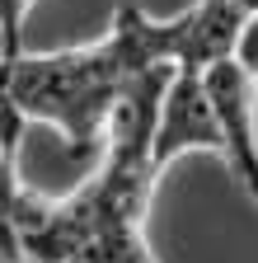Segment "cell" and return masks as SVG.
I'll return each instance as SVG.
<instances>
[{
  "label": "cell",
  "instance_id": "obj_1",
  "mask_svg": "<svg viewBox=\"0 0 258 263\" xmlns=\"http://www.w3.org/2000/svg\"><path fill=\"white\" fill-rule=\"evenodd\" d=\"M127 66L108 38L56 52H19L0 57V113H14L24 127L47 122L61 132L71 155L104 146V127L117 104Z\"/></svg>",
  "mask_w": 258,
  "mask_h": 263
},
{
  "label": "cell",
  "instance_id": "obj_2",
  "mask_svg": "<svg viewBox=\"0 0 258 263\" xmlns=\"http://www.w3.org/2000/svg\"><path fill=\"white\" fill-rule=\"evenodd\" d=\"M207 89L221 118V141H225L221 160L240 179V188L258 202V80L235 57H225L207 71Z\"/></svg>",
  "mask_w": 258,
  "mask_h": 263
},
{
  "label": "cell",
  "instance_id": "obj_3",
  "mask_svg": "<svg viewBox=\"0 0 258 263\" xmlns=\"http://www.w3.org/2000/svg\"><path fill=\"white\" fill-rule=\"evenodd\" d=\"M192 151H225L221 141V118L211 104V89H207V71H174L169 94H165V108H160V132H155V174L165 179L169 164L192 155Z\"/></svg>",
  "mask_w": 258,
  "mask_h": 263
},
{
  "label": "cell",
  "instance_id": "obj_4",
  "mask_svg": "<svg viewBox=\"0 0 258 263\" xmlns=\"http://www.w3.org/2000/svg\"><path fill=\"white\" fill-rule=\"evenodd\" d=\"M19 137H24V122L14 118V113H0V202H19V193L28 188L24 179H19Z\"/></svg>",
  "mask_w": 258,
  "mask_h": 263
},
{
  "label": "cell",
  "instance_id": "obj_5",
  "mask_svg": "<svg viewBox=\"0 0 258 263\" xmlns=\"http://www.w3.org/2000/svg\"><path fill=\"white\" fill-rule=\"evenodd\" d=\"M38 0H0V57H19L24 52V28Z\"/></svg>",
  "mask_w": 258,
  "mask_h": 263
},
{
  "label": "cell",
  "instance_id": "obj_6",
  "mask_svg": "<svg viewBox=\"0 0 258 263\" xmlns=\"http://www.w3.org/2000/svg\"><path fill=\"white\" fill-rule=\"evenodd\" d=\"M235 61L244 66V71L258 80V10L244 19V28H240V43H235Z\"/></svg>",
  "mask_w": 258,
  "mask_h": 263
},
{
  "label": "cell",
  "instance_id": "obj_7",
  "mask_svg": "<svg viewBox=\"0 0 258 263\" xmlns=\"http://www.w3.org/2000/svg\"><path fill=\"white\" fill-rule=\"evenodd\" d=\"M0 263H24V245H19V226L10 216V202H0Z\"/></svg>",
  "mask_w": 258,
  "mask_h": 263
},
{
  "label": "cell",
  "instance_id": "obj_8",
  "mask_svg": "<svg viewBox=\"0 0 258 263\" xmlns=\"http://www.w3.org/2000/svg\"><path fill=\"white\" fill-rule=\"evenodd\" d=\"M230 5H240V10H249V14H253V10H258V0H230Z\"/></svg>",
  "mask_w": 258,
  "mask_h": 263
}]
</instances>
